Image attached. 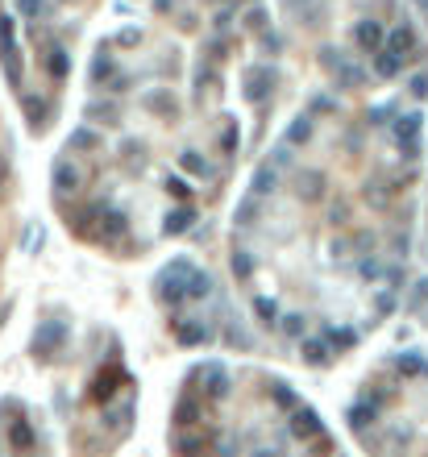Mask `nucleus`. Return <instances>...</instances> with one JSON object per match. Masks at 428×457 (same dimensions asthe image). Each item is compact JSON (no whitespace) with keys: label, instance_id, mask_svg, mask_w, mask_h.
<instances>
[{"label":"nucleus","instance_id":"nucleus-1","mask_svg":"<svg viewBox=\"0 0 428 457\" xmlns=\"http://www.w3.org/2000/svg\"><path fill=\"white\" fill-rule=\"evenodd\" d=\"M188 271H191V262H175V266H167V271L158 274V300L162 304H183L188 300Z\"/></svg>","mask_w":428,"mask_h":457},{"label":"nucleus","instance_id":"nucleus-2","mask_svg":"<svg viewBox=\"0 0 428 457\" xmlns=\"http://www.w3.org/2000/svg\"><path fill=\"white\" fill-rule=\"evenodd\" d=\"M420 129H424V117L420 112H403V117L391 121V134L403 146V154H416L420 150Z\"/></svg>","mask_w":428,"mask_h":457},{"label":"nucleus","instance_id":"nucleus-3","mask_svg":"<svg viewBox=\"0 0 428 457\" xmlns=\"http://www.w3.org/2000/svg\"><path fill=\"white\" fill-rule=\"evenodd\" d=\"M8 445H13L17 453H34V449H38V432H34V424H30L25 416H17V420L8 424Z\"/></svg>","mask_w":428,"mask_h":457},{"label":"nucleus","instance_id":"nucleus-4","mask_svg":"<svg viewBox=\"0 0 428 457\" xmlns=\"http://www.w3.org/2000/svg\"><path fill=\"white\" fill-rule=\"evenodd\" d=\"M291 437L295 441H312V437H320V416L312 408H299L295 411V420H291Z\"/></svg>","mask_w":428,"mask_h":457},{"label":"nucleus","instance_id":"nucleus-5","mask_svg":"<svg viewBox=\"0 0 428 457\" xmlns=\"http://www.w3.org/2000/svg\"><path fill=\"white\" fill-rule=\"evenodd\" d=\"M50 179H54V191L71 195V191L79 187V171H75V162H71V158H58V162H54V171H50Z\"/></svg>","mask_w":428,"mask_h":457},{"label":"nucleus","instance_id":"nucleus-6","mask_svg":"<svg viewBox=\"0 0 428 457\" xmlns=\"http://www.w3.org/2000/svg\"><path fill=\"white\" fill-rule=\"evenodd\" d=\"M382 46H387V50H395L399 58H408V54L416 50V34H412V25H395L391 34H382Z\"/></svg>","mask_w":428,"mask_h":457},{"label":"nucleus","instance_id":"nucleus-7","mask_svg":"<svg viewBox=\"0 0 428 457\" xmlns=\"http://www.w3.org/2000/svg\"><path fill=\"white\" fill-rule=\"evenodd\" d=\"M271 84H275V71H271V67H254V71L245 75V96H249V100H266Z\"/></svg>","mask_w":428,"mask_h":457},{"label":"nucleus","instance_id":"nucleus-8","mask_svg":"<svg viewBox=\"0 0 428 457\" xmlns=\"http://www.w3.org/2000/svg\"><path fill=\"white\" fill-rule=\"evenodd\" d=\"M200 374H204V382H208L204 391H208L212 399H225V395H229V374H225L221 366H204Z\"/></svg>","mask_w":428,"mask_h":457},{"label":"nucleus","instance_id":"nucleus-9","mask_svg":"<svg viewBox=\"0 0 428 457\" xmlns=\"http://www.w3.org/2000/svg\"><path fill=\"white\" fill-rule=\"evenodd\" d=\"M354 42L362 46V50H379V46H382V25H379V21H358Z\"/></svg>","mask_w":428,"mask_h":457},{"label":"nucleus","instance_id":"nucleus-10","mask_svg":"<svg viewBox=\"0 0 428 457\" xmlns=\"http://www.w3.org/2000/svg\"><path fill=\"white\" fill-rule=\"evenodd\" d=\"M249 187H254V195H271V191L279 187V171H275L271 162H262V167L254 171V179H249Z\"/></svg>","mask_w":428,"mask_h":457},{"label":"nucleus","instance_id":"nucleus-11","mask_svg":"<svg viewBox=\"0 0 428 457\" xmlns=\"http://www.w3.org/2000/svg\"><path fill=\"white\" fill-rule=\"evenodd\" d=\"M375 71H379L382 79H395V75L403 71V58H399L395 50H387V46H379V58H375Z\"/></svg>","mask_w":428,"mask_h":457},{"label":"nucleus","instance_id":"nucleus-12","mask_svg":"<svg viewBox=\"0 0 428 457\" xmlns=\"http://www.w3.org/2000/svg\"><path fill=\"white\" fill-rule=\"evenodd\" d=\"M188 295L191 300H208V295H212V278L200 271V266H191L188 271Z\"/></svg>","mask_w":428,"mask_h":457},{"label":"nucleus","instance_id":"nucleus-13","mask_svg":"<svg viewBox=\"0 0 428 457\" xmlns=\"http://www.w3.org/2000/svg\"><path fill=\"white\" fill-rule=\"evenodd\" d=\"M375 416H379L375 404H358V408H349V428H354V432H366V428L375 424Z\"/></svg>","mask_w":428,"mask_h":457},{"label":"nucleus","instance_id":"nucleus-14","mask_svg":"<svg viewBox=\"0 0 428 457\" xmlns=\"http://www.w3.org/2000/svg\"><path fill=\"white\" fill-rule=\"evenodd\" d=\"M333 75L341 79V88H362V84H366V71H362L358 63H341Z\"/></svg>","mask_w":428,"mask_h":457},{"label":"nucleus","instance_id":"nucleus-15","mask_svg":"<svg viewBox=\"0 0 428 457\" xmlns=\"http://www.w3.org/2000/svg\"><path fill=\"white\" fill-rule=\"evenodd\" d=\"M395 366H399L408 378H424V374H428V362L420 358V354H399V358H395Z\"/></svg>","mask_w":428,"mask_h":457},{"label":"nucleus","instance_id":"nucleus-16","mask_svg":"<svg viewBox=\"0 0 428 457\" xmlns=\"http://www.w3.org/2000/svg\"><path fill=\"white\" fill-rule=\"evenodd\" d=\"M175 449H179V457H204V449H208V437H200V432L179 437V441H175Z\"/></svg>","mask_w":428,"mask_h":457},{"label":"nucleus","instance_id":"nucleus-17","mask_svg":"<svg viewBox=\"0 0 428 457\" xmlns=\"http://www.w3.org/2000/svg\"><path fill=\"white\" fill-rule=\"evenodd\" d=\"M299 195H304V200H320V195H325V175H316V171L299 175Z\"/></svg>","mask_w":428,"mask_h":457},{"label":"nucleus","instance_id":"nucleus-18","mask_svg":"<svg viewBox=\"0 0 428 457\" xmlns=\"http://www.w3.org/2000/svg\"><path fill=\"white\" fill-rule=\"evenodd\" d=\"M175 337H179V345H200V341L208 337V328L195 324V320H188V324H175Z\"/></svg>","mask_w":428,"mask_h":457},{"label":"nucleus","instance_id":"nucleus-19","mask_svg":"<svg viewBox=\"0 0 428 457\" xmlns=\"http://www.w3.org/2000/svg\"><path fill=\"white\" fill-rule=\"evenodd\" d=\"M191 221H195V208H175V212H171V217H167V233H171V237H175V233H183V228H191Z\"/></svg>","mask_w":428,"mask_h":457},{"label":"nucleus","instance_id":"nucleus-20","mask_svg":"<svg viewBox=\"0 0 428 457\" xmlns=\"http://www.w3.org/2000/svg\"><path fill=\"white\" fill-rule=\"evenodd\" d=\"M117 382H121V374H117V370H104V374H100V378H96L92 395H96V399H100V404H104V399H108V395H112V391H117Z\"/></svg>","mask_w":428,"mask_h":457},{"label":"nucleus","instance_id":"nucleus-21","mask_svg":"<svg viewBox=\"0 0 428 457\" xmlns=\"http://www.w3.org/2000/svg\"><path fill=\"white\" fill-rule=\"evenodd\" d=\"M0 54H4L8 67H13V58H17V46H13V17H0Z\"/></svg>","mask_w":428,"mask_h":457},{"label":"nucleus","instance_id":"nucleus-22","mask_svg":"<svg viewBox=\"0 0 428 457\" xmlns=\"http://www.w3.org/2000/svg\"><path fill=\"white\" fill-rule=\"evenodd\" d=\"M179 167H183V175H208V162H204L195 150H183V154H179Z\"/></svg>","mask_w":428,"mask_h":457},{"label":"nucleus","instance_id":"nucleus-23","mask_svg":"<svg viewBox=\"0 0 428 457\" xmlns=\"http://www.w3.org/2000/svg\"><path fill=\"white\" fill-rule=\"evenodd\" d=\"M308 137H312V121H308V117H299V121L287 129V141H283V146H304Z\"/></svg>","mask_w":428,"mask_h":457},{"label":"nucleus","instance_id":"nucleus-24","mask_svg":"<svg viewBox=\"0 0 428 457\" xmlns=\"http://www.w3.org/2000/svg\"><path fill=\"white\" fill-rule=\"evenodd\" d=\"M420 308H428V278H416L408 295V312H420Z\"/></svg>","mask_w":428,"mask_h":457},{"label":"nucleus","instance_id":"nucleus-25","mask_svg":"<svg viewBox=\"0 0 428 457\" xmlns=\"http://www.w3.org/2000/svg\"><path fill=\"white\" fill-rule=\"evenodd\" d=\"M304 362L308 366L329 362V345H325V341H304Z\"/></svg>","mask_w":428,"mask_h":457},{"label":"nucleus","instance_id":"nucleus-26","mask_svg":"<svg viewBox=\"0 0 428 457\" xmlns=\"http://www.w3.org/2000/svg\"><path fill=\"white\" fill-rule=\"evenodd\" d=\"M254 312L262 316V324H279V308H275V300H266V295L254 300Z\"/></svg>","mask_w":428,"mask_h":457},{"label":"nucleus","instance_id":"nucleus-27","mask_svg":"<svg viewBox=\"0 0 428 457\" xmlns=\"http://www.w3.org/2000/svg\"><path fill=\"white\" fill-rule=\"evenodd\" d=\"M233 274H238V278H249V274H254V258H249V250H233Z\"/></svg>","mask_w":428,"mask_h":457},{"label":"nucleus","instance_id":"nucleus-28","mask_svg":"<svg viewBox=\"0 0 428 457\" xmlns=\"http://www.w3.org/2000/svg\"><path fill=\"white\" fill-rule=\"evenodd\" d=\"M46 67H50V75H67L71 71V63H67V50H50V58H46Z\"/></svg>","mask_w":428,"mask_h":457},{"label":"nucleus","instance_id":"nucleus-29","mask_svg":"<svg viewBox=\"0 0 428 457\" xmlns=\"http://www.w3.org/2000/svg\"><path fill=\"white\" fill-rule=\"evenodd\" d=\"M145 104H150V108H158L162 117H175V100H171V96H162V91H154V96H145Z\"/></svg>","mask_w":428,"mask_h":457},{"label":"nucleus","instance_id":"nucleus-30","mask_svg":"<svg viewBox=\"0 0 428 457\" xmlns=\"http://www.w3.org/2000/svg\"><path fill=\"white\" fill-rule=\"evenodd\" d=\"M279 324H283L287 337H304V316H299V312H287V316H279Z\"/></svg>","mask_w":428,"mask_h":457},{"label":"nucleus","instance_id":"nucleus-31","mask_svg":"<svg viewBox=\"0 0 428 457\" xmlns=\"http://www.w3.org/2000/svg\"><path fill=\"white\" fill-rule=\"evenodd\" d=\"M88 117H100L104 125H117V108L112 104H88Z\"/></svg>","mask_w":428,"mask_h":457},{"label":"nucleus","instance_id":"nucleus-32","mask_svg":"<svg viewBox=\"0 0 428 457\" xmlns=\"http://www.w3.org/2000/svg\"><path fill=\"white\" fill-rule=\"evenodd\" d=\"M167 191H171L175 200H191V183L179 179V175H171V179H167Z\"/></svg>","mask_w":428,"mask_h":457},{"label":"nucleus","instance_id":"nucleus-33","mask_svg":"<svg viewBox=\"0 0 428 457\" xmlns=\"http://www.w3.org/2000/svg\"><path fill=\"white\" fill-rule=\"evenodd\" d=\"M25 112H30V121H34V129H42V117H46V108H42V100H34V96H25Z\"/></svg>","mask_w":428,"mask_h":457},{"label":"nucleus","instance_id":"nucleus-34","mask_svg":"<svg viewBox=\"0 0 428 457\" xmlns=\"http://www.w3.org/2000/svg\"><path fill=\"white\" fill-rule=\"evenodd\" d=\"M17 13L21 17H42L46 13V0H17Z\"/></svg>","mask_w":428,"mask_h":457},{"label":"nucleus","instance_id":"nucleus-35","mask_svg":"<svg viewBox=\"0 0 428 457\" xmlns=\"http://www.w3.org/2000/svg\"><path fill=\"white\" fill-rule=\"evenodd\" d=\"M341 63H345V58H341V50H333V46H325V50H320V67H325V71H337Z\"/></svg>","mask_w":428,"mask_h":457},{"label":"nucleus","instance_id":"nucleus-36","mask_svg":"<svg viewBox=\"0 0 428 457\" xmlns=\"http://www.w3.org/2000/svg\"><path fill=\"white\" fill-rule=\"evenodd\" d=\"M104 221H108V225H104V233H108V237H117V233H125V221H129V217H125V212H108Z\"/></svg>","mask_w":428,"mask_h":457},{"label":"nucleus","instance_id":"nucleus-37","mask_svg":"<svg viewBox=\"0 0 428 457\" xmlns=\"http://www.w3.org/2000/svg\"><path fill=\"white\" fill-rule=\"evenodd\" d=\"M275 404H279V408H299V399H295L291 387H275Z\"/></svg>","mask_w":428,"mask_h":457},{"label":"nucleus","instance_id":"nucleus-38","mask_svg":"<svg viewBox=\"0 0 428 457\" xmlns=\"http://www.w3.org/2000/svg\"><path fill=\"white\" fill-rule=\"evenodd\" d=\"M408 88H412V96H420V100H424V96H428V71L412 75V84H408Z\"/></svg>","mask_w":428,"mask_h":457},{"label":"nucleus","instance_id":"nucleus-39","mask_svg":"<svg viewBox=\"0 0 428 457\" xmlns=\"http://www.w3.org/2000/svg\"><path fill=\"white\" fill-rule=\"evenodd\" d=\"M329 337H333V345H337V349L354 345V333H349V328H329Z\"/></svg>","mask_w":428,"mask_h":457},{"label":"nucleus","instance_id":"nucleus-40","mask_svg":"<svg viewBox=\"0 0 428 457\" xmlns=\"http://www.w3.org/2000/svg\"><path fill=\"white\" fill-rule=\"evenodd\" d=\"M271 167H275V171H283V167H291V146H279V150H275Z\"/></svg>","mask_w":428,"mask_h":457},{"label":"nucleus","instance_id":"nucleus-41","mask_svg":"<svg viewBox=\"0 0 428 457\" xmlns=\"http://www.w3.org/2000/svg\"><path fill=\"white\" fill-rule=\"evenodd\" d=\"M245 25H249V30H262V25H266V8H249V13H245Z\"/></svg>","mask_w":428,"mask_h":457},{"label":"nucleus","instance_id":"nucleus-42","mask_svg":"<svg viewBox=\"0 0 428 457\" xmlns=\"http://www.w3.org/2000/svg\"><path fill=\"white\" fill-rule=\"evenodd\" d=\"M195 416H200L195 404H179V424H195Z\"/></svg>","mask_w":428,"mask_h":457},{"label":"nucleus","instance_id":"nucleus-43","mask_svg":"<svg viewBox=\"0 0 428 457\" xmlns=\"http://www.w3.org/2000/svg\"><path fill=\"white\" fill-rule=\"evenodd\" d=\"M354 250L370 254V250H375V237H370V233H358V237H354Z\"/></svg>","mask_w":428,"mask_h":457},{"label":"nucleus","instance_id":"nucleus-44","mask_svg":"<svg viewBox=\"0 0 428 457\" xmlns=\"http://www.w3.org/2000/svg\"><path fill=\"white\" fill-rule=\"evenodd\" d=\"M375 304H379V312H391V308H395V291H379Z\"/></svg>","mask_w":428,"mask_h":457},{"label":"nucleus","instance_id":"nucleus-45","mask_svg":"<svg viewBox=\"0 0 428 457\" xmlns=\"http://www.w3.org/2000/svg\"><path fill=\"white\" fill-rule=\"evenodd\" d=\"M75 146H100V137H96L92 129H79V134H75Z\"/></svg>","mask_w":428,"mask_h":457},{"label":"nucleus","instance_id":"nucleus-46","mask_svg":"<svg viewBox=\"0 0 428 457\" xmlns=\"http://www.w3.org/2000/svg\"><path fill=\"white\" fill-rule=\"evenodd\" d=\"M225 150H238V125L233 121L225 125Z\"/></svg>","mask_w":428,"mask_h":457},{"label":"nucleus","instance_id":"nucleus-47","mask_svg":"<svg viewBox=\"0 0 428 457\" xmlns=\"http://www.w3.org/2000/svg\"><path fill=\"white\" fill-rule=\"evenodd\" d=\"M108 67H112V63H108V54H100V58H96V79H104V75H108Z\"/></svg>","mask_w":428,"mask_h":457},{"label":"nucleus","instance_id":"nucleus-48","mask_svg":"<svg viewBox=\"0 0 428 457\" xmlns=\"http://www.w3.org/2000/svg\"><path fill=\"white\" fill-rule=\"evenodd\" d=\"M312 108H316V112H333V100H329V96H316Z\"/></svg>","mask_w":428,"mask_h":457},{"label":"nucleus","instance_id":"nucleus-49","mask_svg":"<svg viewBox=\"0 0 428 457\" xmlns=\"http://www.w3.org/2000/svg\"><path fill=\"white\" fill-rule=\"evenodd\" d=\"M329 217H333V225H345V204H333V212H329Z\"/></svg>","mask_w":428,"mask_h":457},{"label":"nucleus","instance_id":"nucleus-50","mask_svg":"<svg viewBox=\"0 0 428 457\" xmlns=\"http://www.w3.org/2000/svg\"><path fill=\"white\" fill-rule=\"evenodd\" d=\"M154 8H158V13H171V8H175V0H154Z\"/></svg>","mask_w":428,"mask_h":457},{"label":"nucleus","instance_id":"nucleus-51","mask_svg":"<svg viewBox=\"0 0 428 457\" xmlns=\"http://www.w3.org/2000/svg\"><path fill=\"white\" fill-rule=\"evenodd\" d=\"M416 8H420V13H428V0H416Z\"/></svg>","mask_w":428,"mask_h":457},{"label":"nucleus","instance_id":"nucleus-52","mask_svg":"<svg viewBox=\"0 0 428 457\" xmlns=\"http://www.w3.org/2000/svg\"><path fill=\"white\" fill-rule=\"evenodd\" d=\"M262 457H275V449H262Z\"/></svg>","mask_w":428,"mask_h":457}]
</instances>
